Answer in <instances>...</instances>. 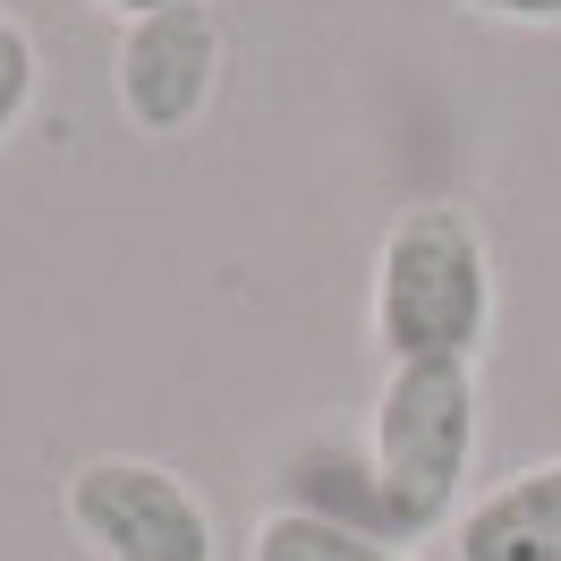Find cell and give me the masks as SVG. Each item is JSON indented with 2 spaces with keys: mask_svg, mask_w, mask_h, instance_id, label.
<instances>
[{
  "mask_svg": "<svg viewBox=\"0 0 561 561\" xmlns=\"http://www.w3.org/2000/svg\"><path fill=\"white\" fill-rule=\"evenodd\" d=\"M493 316H502V273L468 205H409L375 239L366 332L383 366H477Z\"/></svg>",
  "mask_w": 561,
  "mask_h": 561,
  "instance_id": "6da1fadb",
  "label": "cell"
},
{
  "mask_svg": "<svg viewBox=\"0 0 561 561\" xmlns=\"http://www.w3.org/2000/svg\"><path fill=\"white\" fill-rule=\"evenodd\" d=\"M477 366H383V383L366 400V468L383 493L391 545L451 536L468 511V468H477Z\"/></svg>",
  "mask_w": 561,
  "mask_h": 561,
  "instance_id": "7a4b0ae2",
  "label": "cell"
},
{
  "mask_svg": "<svg viewBox=\"0 0 561 561\" xmlns=\"http://www.w3.org/2000/svg\"><path fill=\"white\" fill-rule=\"evenodd\" d=\"M60 519L94 561H221V527L213 502L171 459H137V451H103L69 468L60 485Z\"/></svg>",
  "mask_w": 561,
  "mask_h": 561,
  "instance_id": "3957f363",
  "label": "cell"
},
{
  "mask_svg": "<svg viewBox=\"0 0 561 561\" xmlns=\"http://www.w3.org/2000/svg\"><path fill=\"white\" fill-rule=\"evenodd\" d=\"M221 60H230L221 18H213L205 0H179V9H162V18L119 26L111 103H119V119H128L137 137L171 145V137H187V128H205L213 94H221Z\"/></svg>",
  "mask_w": 561,
  "mask_h": 561,
  "instance_id": "277c9868",
  "label": "cell"
},
{
  "mask_svg": "<svg viewBox=\"0 0 561 561\" xmlns=\"http://www.w3.org/2000/svg\"><path fill=\"white\" fill-rule=\"evenodd\" d=\"M451 561H561V451L468 493L451 519Z\"/></svg>",
  "mask_w": 561,
  "mask_h": 561,
  "instance_id": "5b68a950",
  "label": "cell"
},
{
  "mask_svg": "<svg viewBox=\"0 0 561 561\" xmlns=\"http://www.w3.org/2000/svg\"><path fill=\"white\" fill-rule=\"evenodd\" d=\"M280 511H316V519H341V527H366L383 536V493H375V468H366V443H341V434H307L280 451Z\"/></svg>",
  "mask_w": 561,
  "mask_h": 561,
  "instance_id": "8992f818",
  "label": "cell"
},
{
  "mask_svg": "<svg viewBox=\"0 0 561 561\" xmlns=\"http://www.w3.org/2000/svg\"><path fill=\"white\" fill-rule=\"evenodd\" d=\"M247 561H417L409 545H383L366 527H341V519H316V511H255L247 527Z\"/></svg>",
  "mask_w": 561,
  "mask_h": 561,
  "instance_id": "52a82bcc",
  "label": "cell"
},
{
  "mask_svg": "<svg viewBox=\"0 0 561 561\" xmlns=\"http://www.w3.org/2000/svg\"><path fill=\"white\" fill-rule=\"evenodd\" d=\"M35 85H43V51H35V26L0 9V145L26 128L35 111Z\"/></svg>",
  "mask_w": 561,
  "mask_h": 561,
  "instance_id": "ba28073f",
  "label": "cell"
},
{
  "mask_svg": "<svg viewBox=\"0 0 561 561\" xmlns=\"http://www.w3.org/2000/svg\"><path fill=\"white\" fill-rule=\"evenodd\" d=\"M485 26H519V35H561V0H459Z\"/></svg>",
  "mask_w": 561,
  "mask_h": 561,
  "instance_id": "9c48e42d",
  "label": "cell"
},
{
  "mask_svg": "<svg viewBox=\"0 0 561 561\" xmlns=\"http://www.w3.org/2000/svg\"><path fill=\"white\" fill-rule=\"evenodd\" d=\"M85 9H103V18H119V26H137V18H162V9H179V0H85Z\"/></svg>",
  "mask_w": 561,
  "mask_h": 561,
  "instance_id": "30bf717a",
  "label": "cell"
}]
</instances>
